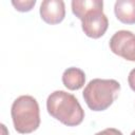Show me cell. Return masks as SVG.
I'll use <instances>...</instances> for the list:
<instances>
[{"instance_id": "obj_1", "label": "cell", "mask_w": 135, "mask_h": 135, "mask_svg": "<svg viewBox=\"0 0 135 135\" xmlns=\"http://www.w3.org/2000/svg\"><path fill=\"white\" fill-rule=\"evenodd\" d=\"M49 114L68 127H75L82 122L84 111L78 99L65 91L51 93L46 100Z\"/></svg>"}, {"instance_id": "obj_11", "label": "cell", "mask_w": 135, "mask_h": 135, "mask_svg": "<svg viewBox=\"0 0 135 135\" xmlns=\"http://www.w3.org/2000/svg\"><path fill=\"white\" fill-rule=\"evenodd\" d=\"M95 135H122V133L115 128H108V129H104V130L96 133Z\"/></svg>"}, {"instance_id": "obj_3", "label": "cell", "mask_w": 135, "mask_h": 135, "mask_svg": "<svg viewBox=\"0 0 135 135\" xmlns=\"http://www.w3.org/2000/svg\"><path fill=\"white\" fill-rule=\"evenodd\" d=\"M11 115L15 130L21 134H28L40 124V111L37 100L30 95L19 96L14 100Z\"/></svg>"}, {"instance_id": "obj_8", "label": "cell", "mask_w": 135, "mask_h": 135, "mask_svg": "<svg viewBox=\"0 0 135 135\" xmlns=\"http://www.w3.org/2000/svg\"><path fill=\"white\" fill-rule=\"evenodd\" d=\"M62 82L65 88L69 90L75 91L79 90L84 85L85 82V74L82 70L78 68H69L62 74Z\"/></svg>"}, {"instance_id": "obj_12", "label": "cell", "mask_w": 135, "mask_h": 135, "mask_svg": "<svg viewBox=\"0 0 135 135\" xmlns=\"http://www.w3.org/2000/svg\"><path fill=\"white\" fill-rule=\"evenodd\" d=\"M128 82H129L130 88L135 92V69H133V70L129 73V76H128Z\"/></svg>"}, {"instance_id": "obj_4", "label": "cell", "mask_w": 135, "mask_h": 135, "mask_svg": "<svg viewBox=\"0 0 135 135\" xmlns=\"http://www.w3.org/2000/svg\"><path fill=\"white\" fill-rule=\"evenodd\" d=\"M111 51L129 61H135V34L121 30L116 32L110 39Z\"/></svg>"}, {"instance_id": "obj_5", "label": "cell", "mask_w": 135, "mask_h": 135, "mask_svg": "<svg viewBox=\"0 0 135 135\" xmlns=\"http://www.w3.org/2000/svg\"><path fill=\"white\" fill-rule=\"evenodd\" d=\"M109 26L108 17L103 14L102 8L93 9L86 13L81 19V27L88 37L97 39L101 37Z\"/></svg>"}, {"instance_id": "obj_7", "label": "cell", "mask_w": 135, "mask_h": 135, "mask_svg": "<svg viewBox=\"0 0 135 135\" xmlns=\"http://www.w3.org/2000/svg\"><path fill=\"white\" fill-rule=\"evenodd\" d=\"M114 12L120 22L126 24L135 23V0H117Z\"/></svg>"}, {"instance_id": "obj_2", "label": "cell", "mask_w": 135, "mask_h": 135, "mask_svg": "<svg viewBox=\"0 0 135 135\" xmlns=\"http://www.w3.org/2000/svg\"><path fill=\"white\" fill-rule=\"evenodd\" d=\"M120 91V84L114 79L95 78L83 90L82 96L86 105L93 111L107 110L116 99Z\"/></svg>"}, {"instance_id": "obj_9", "label": "cell", "mask_w": 135, "mask_h": 135, "mask_svg": "<svg viewBox=\"0 0 135 135\" xmlns=\"http://www.w3.org/2000/svg\"><path fill=\"white\" fill-rule=\"evenodd\" d=\"M102 7H103V2L101 0H73L72 1V12L80 20L86 13L93 9H99Z\"/></svg>"}, {"instance_id": "obj_10", "label": "cell", "mask_w": 135, "mask_h": 135, "mask_svg": "<svg viewBox=\"0 0 135 135\" xmlns=\"http://www.w3.org/2000/svg\"><path fill=\"white\" fill-rule=\"evenodd\" d=\"M12 4L15 6V8L19 12H28L33 8V6L36 4V0H17L12 1Z\"/></svg>"}, {"instance_id": "obj_13", "label": "cell", "mask_w": 135, "mask_h": 135, "mask_svg": "<svg viewBox=\"0 0 135 135\" xmlns=\"http://www.w3.org/2000/svg\"><path fill=\"white\" fill-rule=\"evenodd\" d=\"M131 135H135V131H133V132L131 133Z\"/></svg>"}, {"instance_id": "obj_6", "label": "cell", "mask_w": 135, "mask_h": 135, "mask_svg": "<svg viewBox=\"0 0 135 135\" xmlns=\"http://www.w3.org/2000/svg\"><path fill=\"white\" fill-rule=\"evenodd\" d=\"M40 16L49 24L60 23L65 16V6L62 0H44L40 5Z\"/></svg>"}]
</instances>
